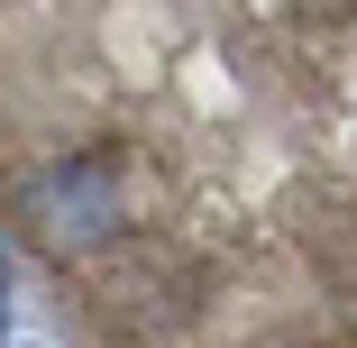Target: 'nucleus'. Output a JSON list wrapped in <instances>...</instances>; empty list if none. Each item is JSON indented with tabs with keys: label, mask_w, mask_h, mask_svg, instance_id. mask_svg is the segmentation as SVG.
I'll use <instances>...</instances> for the list:
<instances>
[{
	"label": "nucleus",
	"mask_w": 357,
	"mask_h": 348,
	"mask_svg": "<svg viewBox=\"0 0 357 348\" xmlns=\"http://www.w3.org/2000/svg\"><path fill=\"white\" fill-rule=\"evenodd\" d=\"M0 229L92 348H357V0H0Z\"/></svg>",
	"instance_id": "f257e3e1"
}]
</instances>
